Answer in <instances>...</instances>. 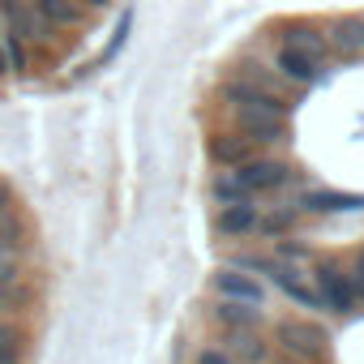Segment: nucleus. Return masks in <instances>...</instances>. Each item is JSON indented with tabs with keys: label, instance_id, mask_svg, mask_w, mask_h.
<instances>
[{
	"label": "nucleus",
	"instance_id": "f257e3e1",
	"mask_svg": "<svg viewBox=\"0 0 364 364\" xmlns=\"http://www.w3.org/2000/svg\"><path fill=\"white\" fill-rule=\"evenodd\" d=\"M270 338H274V351L291 364H317L330 351V334L309 317H279L270 326Z\"/></svg>",
	"mask_w": 364,
	"mask_h": 364
},
{
	"label": "nucleus",
	"instance_id": "f03ea898",
	"mask_svg": "<svg viewBox=\"0 0 364 364\" xmlns=\"http://www.w3.org/2000/svg\"><path fill=\"white\" fill-rule=\"evenodd\" d=\"M223 129L249 137L257 150H262V146L274 150V146H287V141H291V129H287L283 116H270V112H262V107H245V103H228V124H223Z\"/></svg>",
	"mask_w": 364,
	"mask_h": 364
},
{
	"label": "nucleus",
	"instance_id": "7ed1b4c3",
	"mask_svg": "<svg viewBox=\"0 0 364 364\" xmlns=\"http://www.w3.org/2000/svg\"><path fill=\"white\" fill-rule=\"evenodd\" d=\"M313 287L326 304V313H338V317H351L360 313V300H355V287H351V274L338 257H317L313 262Z\"/></svg>",
	"mask_w": 364,
	"mask_h": 364
},
{
	"label": "nucleus",
	"instance_id": "20e7f679",
	"mask_svg": "<svg viewBox=\"0 0 364 364\" xmlns=\"http://www.w3.org/2000/svg\"><path fill=\"white\" fill-rule=\"evenodd\" d=\"M236 180L257 198V193H287V189H296L300 185V176L283 163V159H274V154H257V159H249L245 167H236Z\"/></svg>",
	"mask_w": 364,
	"mask_h": 364
},
{
	"label": "nucleus",
	"instance_id": "39448f33",
	"mask_svg": "<svg viewBox=\"0 0 364 364\" xmlns=\"http://www.w3.org/2000/svg\"><path fill=\"white\" fill-rule=\"evenodd\" d=\"M223 77H232V82H245V86H257V90H266V95H279V99H287L291 103V82H283L279 77V69L270 65V60H262L257 52H245L240 60H232L228 65V73Z\"/></svg>",
	"mask_w": 364,
	"mask_h": 364
},
{
	"label": "nucleus",
	"instance_id": "423d86ee",
	"mask_svg": "<svg viewBox=\"0 0 364 364\" xmlns=\"http://www.w3.org/2000/svg\"><path fill=\"white\" fill-rule=\"evenodd\" d=\"M0 18H5L9 35H14L26 52H31L35 43H48L52 31H56V26H48V22L39 18V9L31 5V0H0Z\"/></svg>",
	"mask_w": 364,
	"mask_h": 364
},
{
	"label": "nucleus",
	"instance_id": "0eeeda50",
	"mask_svg": "<svg viewBox=\"0 0 364 364\" xmlns=\"http://www.w3.org/2000/svg\"><path fill=\"white\" fill-rule=\"evenodd\" d=\"M206 154H210V163H215L219 171H236V167H245L249 159H257L262 150H257L249 137L232 133V129H215V133L206 137Z\"/></svg>",
	"mask_w": 364,
	"mask_h": 364
},
{
	"label": "nucleus",
	"instance_id": "6e6552de",
	"mask_svg": "<svg viewBox=\"0 0 364 364\" xmlns=\"http://www.w3.org/2000/svg\"><path fill=\"white\" fill-rule=\"evenodd\" d=\"M326 39H330V56L338 60H355L364 56V14H343L326 26Z\"/></svg>",
	"mask_w": 364,
	"mask_h": 364
},
{
	"label": "nucleus",
	"instance_id": "1a4fd4ad",
	"mask_svg": "<svg viewBox=\"0 0 364 364\" xmlns=\"http://www.w3.org/2000/svg\"><path fill=\"white\" fill-rule=\"evenodd\" d=\"M279 43H287V48H300V52L317 56L321 65L330 60V39H326V26H317V22H304V18H291V22H283V26H279Z\"/></svg>",
	"mask_w": 364,
	"mask_h": 364
},
{
	"label": "nucleus",
	"instance_id": "9d476101",
	"mask_svg": "<svg viewBox=\"0 0 364 364\" xmlns=\"http://www.w3.org/2000/svg\"><path fill=\"white\" fill-rule=\"evenodd\" d=\"M270 65H274L279 77L291 82V86H309V82H317V77L326 73V65H321L317 56H309V52H300V48H287V43H279V52H274Z\"/></svg>",
	"mask_w": 364,
	"mask_h": 364
},
{
	"label": "nucleus",
	"instance_id": "9b49d317",
	"mask_svg": "<svg viewBox=\"0 0 364 364\" xmlns=\"http://www.w3.org/2000/svg\"><path fill=\"white\" fill-rule=\"evenodd\" d=\"M219 99L223 103H245V107H262V112H270V116H291V103L287 99H279V95H266V90H257V86H245V82H232V77H223L219 82Z\"/></svg>",
	"mask_w": 364,
	"mask_h": 364
},
{
	"label": "nucleus",
	"instance_id": "f8f14e48",
	"mask_svg": "<svg viewBox=\"0 0 364 364\" xmlns=\"http://www.w3.org/2000/svg\"><path fill=\"white\" fill-rule=\"evenodd\" d=\"M296 206H300V215H338V210H360L364 198L338 193V189H326V185H309V189H300Z\"/></svg>",
	"mask_w": 364,
	"mask_h": 364
},
{
	"label": "nucleus",
	"instance_id": "ddd939ff",
	"mask_svg": "<svg viewBox=\"0 0 364 364\" xmlns=\"http://www.w3.org/2000/svg\"><path fill=\"white\" fill-rule=\"evenodd\" d=\"M215 291L223 296V300H240V304H266V287L253 279V274H245V270H236V266H223L219 274H215Z\"/></svg>",
	"mask_w": 364,
	"mask_h": 364
},
{
	"label": "nucleus",
	"instance_id": "4468645a",
	"mask_svg": "<svg viewBox=\"0 0 364 364\" xmlns=\"http://www.w3.org/2000/svg\"><path fill=\"white\" fill-rule=\"evenodd\" d=\"M257 219L262 210L253 202H240V206H219L215 215V232L223 240H245V236H257Z\"/></svg>",
	"mask_w": 364,
	"mask_h": 364
},
{
	"label": "nucleus",
	"instance_id": "2eb2a0df",
	"mask_svg": "<svg viewBox=\"0 0 364 364\" xmlns=\"http://www.w3.org/2000/svg\"><path fill=\"white\" fill-rule=\"evenodd\" d=\"M270 283H274L283 296H291L296 304H304V309H313V313H326V304H321L317 287H313V283H304L296 266H283V262H274V270H270Z\"/></svg>",
	"mask_w": 364,
	"mask_h": 364
},
{
	"label": "nucleus",
	"instance_id": "dca6fc26",
	"mask_svg": "<svg viewBox=\"0 0 364 364\" xmlns=\"http://www.w3.org/2000/svg\"><path fill=\"white\" fill-rule=\"evenodd\" d=\"M223 347L232 351L236 364H270V343L257 330H223Z\"/></svg>",
	"mask_w": 364,
	"mask_h": 364
},
{
	"label": "nucleus",
	"instance_id": "f3484780",
	"mask_svg": "<svg viewBox=\"0 0 364 364\" xmlns=\"http://www.w3.org/2000/svg\"><path fill=\"white\" fill-rule=\"evenodd\" d=\"M300 206L296 202H274V206H266L262 210V219H257V236H266V240H287L296 228H300Z\"/></svg>",
	"mask_w": 364,
	"mask_h": 364
},
{
	"label": "nucleus",
	"instance_id": "a211bd4d",
	"mask_svg": "<svg viewBox=\"0 0 364 364\" xmlns=\"http://www.w3.org/2000/svg\"><path fill=\"white\" fill-rule=\"evenodd\" d=\"M215 321L223 330H262V309L257 304H240V300H219L215 304Z\"/></svg>",
	"mask_w": 364,
	"mask_h": 364
},
{
	"label": "nucleus",
	"instance_id": "6ab92c4d",
	"mask_svg": "<svg viewBox=\"0 0 364 364\" xmlns=\"http://www.w3.org/2000/svg\"><path fill=\"white\" fill-rule=\"evenodd\" d=\"M31 5L39 9V18L48 26H69V31L86 26V9L77 5V0H31Z\"/></svg>",
	"mask_w": 364,
	"mask_h": 364
},
{
	"label": "nucleus",
	"instance_id": "aec40b11",
	"mask_svg": "<svg viewBox=\"0 0 364 364\" xmlns=\"http://www.w3.org/2000/svg\"><path fill=\"white\" fill-rule=\"evenodd\" d=\"M210 198H215V206H240V202H253V193L236 180V171H215V180H210Z\"/></svg>",
	"mask_w": 364,
	"mask_h": 364
},
{
	"label": "nucleus",
	"instance_id": "412c9836",
	"mask_svg": "<svg viewBox=\"0 0 364 364\" xmlns=\"http://www.w3.org/2000/svg\"><path fill=\"white\" fill-rule=\"evenodd\" d=\"M0 364H26V330L0 321Z\"/></svg>",
	"mask_w": 364,
	"mask_h": 364
},
{
	"label": "nucleus",
	"instance_id": "4be33fe9",
	"mask_svg": "<svg viewBox=\"0 0 364 364\" xmlns=\"http://www.w3.org/2000/svg\"><path fill=\"white\" fill-rule=\"evenodd\" d=\"M274 257H283V266H291V262H317V253L309 245H296V240H274Z\"/></svg>",
	"mask_w": 364,
	"mask_h": 364
},
{
	"label": "nucleus",
	"instance_id": "5701e85b",
	"mask_svg": "<svg viewBox=\"0 0 364 364\" xmlns=\"http://www.w3.org/2000/svg\"><path fill=\"white\" fill-rule=\"evenodd\" d=\"M22 287V262L18 257H0V296Z\"/></svg>",
	"mask_w": 364,
	"mask_h": 364
},
{
	"label": "nucleus",
	"instance_id": "b1692460",
	"mask_svg": "<svg viewBox=\"0 0 364 364\" xmlns=\"http://www.w3.org/2000/svg\"><path fill=\"white\" fill-rule=\"evenodd\" d=\"M22 215H18V202H14V193H9V185L0 180V228L5 223H18Z\"/></svg>",
	"mask_w": 364,
	"mask_h": 364
},
{
	"label": "nucleus",
	"instance_id": "393cba45",
	"mask_svg": "<svg viewBox=\"0 0 364 364\" xmlns=\"http://www.w3.org/2000/svg\"><path fill=\"white\" fill-rule=\"evenodd\" d=\"M193 364H236V360H232V351H228V347H202Z\"/></svg>",
	"mask_w": 364,
	"mask_h": 364
},
{
	"label": "nucleus",
	"instance_id": "a878e982",
	"mask_svg": "<svg viewBox=\"0 0 364 364\" xmlns=\"http://www.w3.org/2000/svg\"><path fill=\"white\" fill-rule=\"evenodd\" d=\"M129 26H133V18L124 14V18H120V26H116V35H112V48H107V56H116V52H120V43H124V35H129Z\"/></svg>",
	"mask_w": 364,
	"mask_h": 364
},
{
	"label": "nucleus",
	"instance_id": "bb28decb",
	"mask_svg": "<svg viewBox=\"0 0 364 364\" xmlns=\"http://www.w3.org/2000/svg\"><path fill=\"white\" fill-rule=\"evenodd\" d=\"M82 9H90V14H103V9H112V0H77Z\"/></svg>",
	"mask_w": 364,
	"mask_h": 364
},
{
	"label": "nucleus",
	"instance_id": "cd10ccee",
	"mask_svg": "<svg viewBox=\"0 0 364 364\" xmlns=\"http://www.w3.org/2000/svg\"><path fill=\"white\" fill-rule=\"evenodd\" d=\"M9 39V26H5V18H0V43H5Z\"/></svg>",
	"mask_w": 364,
	"mask_h": 364
},
{
	"label": "nucleus",
	"instance_id": "c85d7f7f",
	"mask_svg": "<svg viewBox=\"0 0 364 364\" xmlns=\"http://www.w3.org/2000/svg\"><path fill=\"white\" fill-rule=\"evenodd\" d=\"M0 313H5V296H0Z\"/></svg>",
	"mask_w": 364,
	"mask_h": 364
},
{
	"label": "nucleus",
	"instance_id": "c756f323",
	"mask_svg": "<svg viewBox=\"0 0 364 364\" xmlns=\"http://www.w3.org/2000/svg\"><path fill=\"white\" fill-rule=\"evenodd\" d=\"M279 364H291V360H283V355H279Z\"/></svg>",
	"mask_w": 364,
	"mask_h": 364
},
{
	"label": "nucleus",
	"instance_id": "7c9ffc66",
	"mask_svg": "<svg viewBox=\"0 0 364 364\" xmlns=\"http://www.w3.org/2000/svg\"><path fill=\"white\" fill-rule=\"evenodd\" d=\"M0 257H9V253H0Z\"/></svg>",
	"mask_w": 364,
	"mask_h": 364
}]
</instances>
